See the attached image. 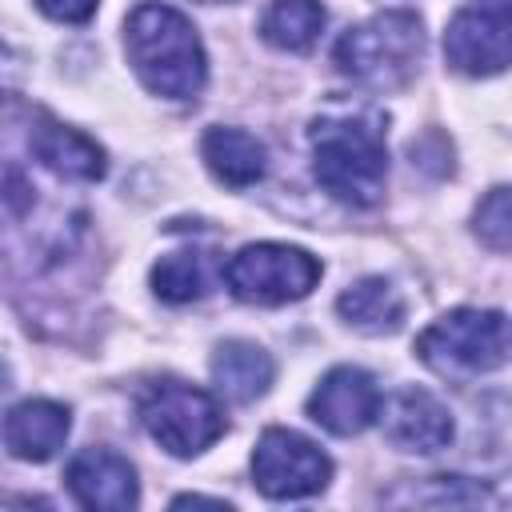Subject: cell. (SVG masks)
<instances>
[{"mask_svg":"<svg viewBox=\"0 0 512 512\" xmlns=\"http://www.w3.org/2000/svg\"><path fill=\"white\" fill-rule=\"evenodd\" d=\"M124 52L140 84L168 100H192L204 88L208 60L196 28L168 4H140L124 20Z\"/></svg>","mask_w":512,"mask_h":512,"instance_id":"1","label":"cell"},{"mask_svg":"<svg viewBox=\"0 0 512 512\" xmlns=\"http://www.w3.org/2000/svg\"><path fill=\"white\" fill-rule=\"evenodd\" d=\"M312 172L340 204L372 208L388 180V148L380 124L364 116H324L312 124Z\"/></svg>","mask_w":512,"mask_h":512,"instance_id":"2","label":"cell"},{"mask_svg":"<svg viewBox=\"0 0 512 512\" xmlns=\"http://www.w3.org/2000/svg\"><path fill=\"white\" fill-rule=\"evenodd\" d=\"M336 68L368 88H400L416 76L424 56V24L408 8L376 12L336 40Z\"/></svg>","mask_w":512,"mask_h":512,"instance_id":"3","label":"cell"},{"mask_svg":"<svg viewBox=\"0 0 512 512\" xmlns=\"http://www.w3.org/2000/svg\"><path fill=\"white\" fill-rule=\"evenodd\" d=\"M416 356L440 376H480L508 360V320L496 308H456L416 336Z\"/></svg>","mask_w":512,"mask_h":512,"instance_id":"4","label":"cell"},{"mask_svg":"<svg viewBox=\"0 0 512 512\" xmlns=\"http://www.w3.org/2000/svg\"><path fill=\"white\" fill-rule=\"evenodd\" d=\"M140 424L164 452L180 460L200 456L224 436V412L216 396L180 380H164L148 388V396L140 400Z\"/></svg>","mask_w":512,"mask_h":512,"instance_id":"5","label":"cell"},{"mask_svg":"<svg viewBox=\"0 0 512 512\" xmlns=\"http://www.w3.org/2000/svg\"><path fill=\"white\" fill-rule=\"evenodd\" d=\"M320 260L296 244H244L224 264V284L244 304H288L320 284Z\"/></svg>","mask_w":512,"mask_h":512,"instance_id":"6","label":"cell"},{"mask_svg":"<svg viewBox=\"0 0 512 512\" xmlns=\"http://www.w3.org/2000/svg\"><path fill=\"white\" fill-rule=\"evenodd\" d=\"M332 460L292 428H268L252 448V484L268 500H304L324 492Z\"/></svg>","mask_w":512,"mask_h":512,"instance_id":"7","label":"cell"},{"mask_svg":"<svg viewBox=\"0 0 512 512\" xmlns=\"http://www.w3.org/2000/svg\"><path fill=\"white\" fill-rule=\"evenodd\" d=\"M508 0H472L448 20L444 56L464 76H496L508 68Z\"/></svg>","mask_w":512,"mask_h":512,"instance_id":"8","label":"cell"},{"mask_svg":"<svg viewBox=\"0 0 512 512\" xmlns=\"http://www.w3.org/2000/svg\"><path fill=\"white\" fill-rule=\"evenodd\" d=\"M376 412L380 388L364 368L352 364L332 368L308 396V416L332 436H360L368 424H376Z\"/></svg>","mask_w":512,"mask_h":512,"instance_id":"9","label":"cell"},{"mask_svg":"<svg viewBox=\"0 0 512 512\" xmlns=\"http://www.w3.org/2000/svg\"><path fill=\"white\" fill-rule=\"evenodd\" d=\"M68 492L80 508L92 512H128L140 500V484H136V468L112 452V448H84L68 460Z\"/></svg>","mask_w":512,"mask_h":512,"instance_id":"10","label":"cell"},{"mask_svg":"<svg viewBox=\"0 0 512 512\" xmlns=\"http://www.w3.org/2000/svg\"><path fill=\"white\" fill-rule=\"evenodd\" d=\"M376 420L384 424V436L400 452H440L452 444V416L448 408L424 392V388H400L388 400H380Z\"/></svg>","mask_w":512,"mask_h":512,"instance_id":"11","label":"cell"},{"mask_svg":"<svg viewBox=\"0 0 512 512\" xmlns=\"http://www.w3.org/2000/svg\"><path fill=\"white\" fill-rule=\"evenodd\" d=\"M68 428H72V420H68L64 404H56V400H24L4 420V444H8L12 456L44 464L64 448Z\"/></svg>","mask_w":512,"mask_h":512,"instance_id":"12","label":"cell"},{"mask_svg":"<svg viewBox=\"0 0 512 512\" xmlns=\"http://www.w3.org/2000/svg\"><path fill=\"white\" fill-rule=\"evenodd\" d=\"M28 140H32L36 160H40L48 172L64 176V180H84V184H92V180H100L104 168H108V164H104V148H100L96 140H88L84 132L60 124V120H52V116H40V124L32 128Z\"/></svg>","mask_w":512,"mask_h":512,"instance_id":"13","label":"cell"},{"mask_svg":"<svg viewBox=\"0 0 512 512\" xmlns=\"http://www.w3.org/2000/svg\"><path fill=\"white\" fill-rule=\"evenodd\" d=\"M200 152H204L208 172L228 188H252L268 172L264 144L244 128H224V124L208 128L204 140H200Z\"/></svg>","mask_w":512,"mask_h":512,"instance_id":"14","label":"cell"},{"mask_svg":"<svg viewBox=\"0 0 512 512\" xmlns=\"http://www.w3.org/2000/svg\"><path fill=\"white\" fill-rule=\"evenodd\" d=\"M216 392L232 404H252L272 384V356L252 340H224L212 356Z\"/></svg>","mask_w":512,"mask_h":512,"instance_id":"15","label":"cell"},{"mask_svg":"<svg viewBox=\"0 0 512 512\" xmlns=\"http://www.w3.org/2000/svg\"><path fill=\"white\" fill-rule=\"evenodd\" d=\"M336 312H340L352 328H360V332H368V336H384V332H396V328L404 324V300H400V292H396L384 276H364V280H356L348 292H340Z\"/></svg>","mask_w":512,"mask_h":512,"instance_id":"16","label":"cell"},{"mask_svg":"<svg viewBox=\"0 0 512 512\" xmlns=\"http://www.w3.org/2000/svg\"><path fill=\"white\" fill-rule=\"evenodd\" d=\"M324 32V4L320 0H272L260 16V36L272 48L304 52Z\"/></svg>","mask_w":512,"mask_h":512,"instance_id":"17","label":"cell"},{"mask_svg":"<svg viewBox=\"0 0 512 512\" xmlns=\"http://www.w3.org/2000/svg\"><path fill=\"white\" fill-rule=\"evenodd\" d=\"M152 292L168 304H192L200 296L212 292V260L208 252L196 248H180L156 260L152 268Z\"/></svg>","mask_w":512,"mask_h":512,"instance_id":"18","label":"cell"},{"mask_svg":"<svg viewBox=\"0 0 512 512\" xmlns=\"http://www.w3.org/2000/svg\"><path fill=\"white\" fill-rule=\"evenodd\" d=\"M476 236L492 248V252H508L512 244V204H508V188H492L480 208H476Z\"/></svg>","mask_w":512,"mask_h":512,"instance_id":"19","label":"cell"},{"mask_svg":"<svg viewBox=\"0 0 512 512\" xmlns=\"http://www.w3.org/2000/svg\"><path fill=\"white\" fill-rule=\"evenodd\" d=\"M100 0H36V8L60 24H84L96 12Z\"/></svg>","mask_w":512,"mask_h":512,"instance_id":"20","label":"cell"},{"mask_svg":"<svg viewBox=\"0 0 512 512\" xmlns=\"http://www.w3.org/2000/svg\"><path fill=\"white\" fill-rule=\"evenodd\" d=\"M4 380H8V372H4V364H0V388H4Z\"/></svg>","mask_w":512,"mask_h":512,"instance_id":"21","label":"cell"},{"mask_svg":"<svg viewBox=\"0 0 512 512\" xmlns=\"http://www.w3.org/2000/svg\"><path fill=\"white\" fill-rule=\"evenodd\" d=\"M200 4H228V0H200Z\"/></svg>","mask_w":512,"mask_h":512,"instance_id":"22","label":"cell"}]
</instances>
